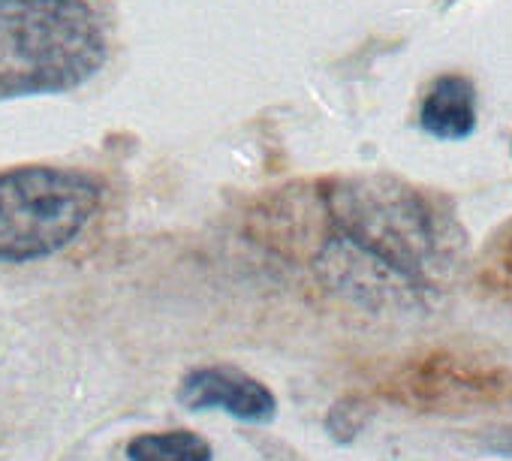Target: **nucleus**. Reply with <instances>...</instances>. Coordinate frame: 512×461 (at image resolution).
Instances as JSON below:
<instances>
[{
	"instance_id": "obj_1",
	"label": "nucleus",
	"mask_w": 512,
	"mask_h": 461,
	"mask_svg": "<svg viewBox=\"0 0 512 461\" xmlns=\"http://www.w3.org/2000/svg\"><path fill=\"white\" fill-rule=\"evenodd\" d=\"M275 254L308 263L335 296L368 308L440 299L467 257L449 196L401 175H332L256 223Z\"/></svg>"
},
{
	"instance_id": "obj_2",
	"label": "nucleus",
	"mask_w": 512,
	"mask_h": 461,
	"mask_svg": "<svg viewBox=\"0 0 512 461\" xmlns=\"http://www.w3.org/2000/svg\"><path fill=\"white\" fill-rule=\"evenodd\" d=\"M109 58L91 0H0V100L67 94Z\"/></svg>"
},
{
	"instance_id": "obj_3",
	"label": "nucleus",
	"mask_w": 512,
	"mask_h": 461,
	"mask_svg": "<svg viewBox=\"0 0 512 461\" xmlns=\"http://www.w3.org/2000/svg\"><path fill=\"white\" fill-rule=\"evenodd\" d=\"M100 205L97 178L58 166L0 172V260L31 263L73 245Z\"/></svg>"
},
{
	"instance_id": "obj_4",
	"label": "nucleus",
	"mask_w": 512,
	"mask_h": 461,
	"mask_svg": "<svg viewBox=\"0 0 512 461\" xmlns=\"http://www.w3.org/2000/svg\"><path fill=\"white\" fill-rule=\"evenodd\" d=\"M374 398L422 416H485L512 407V368L482 350L434 344L392 365Z\"/></svg>"
},
{
	"instance_id": "obj_5",
	"label": "nucleus",
	"mask_w": 512,
	"mask_h": 461,
	"mask_svg": "<svg viewBox=\"0 0 512 461\" xmlns=\"http://www.w3.org/2000/svg\"><path fill=\"white\" fill-rule=\"evenodd\" d=\"M175 398L190 413L223 410L238 422H272L278 416L275 392L256 377L229 365L190 368L181 377Z\"/></svg>"
},
{
	"instance_id": "obj_6",
	"label": "nucleus",
	"mask_w": 512,
	"mask_h": 461,
	"mask_svg": "<svg viewBox=\"0 0 512 461\" xmlns=\"http://www.w3.org/2000/svg\"><path fill=\"white\" fill-rule=\"evenodd\" d=\"M476 121V85L461 73L437 76L419 103V127L434 139H467L476 130Z\"/></svg>"
},
{
	"instance_id": "obj_7",
	"label": "nucleus",
	"mask_w": 512,
	"mask_h": 461,
	"mask_svg": "<svg viewBox=\"0 0 512 461\" xmlns=\"http://www.w3.org/2000/svg\"><path fill=\"white\" fill-rule=\"evenodd\" d=\"M127 461H214L211 443L187 428L148 431L127 443Z\"/></svg>"
},
{
	"instance_id": "obj_8",
	"label": "nucleus",
	"mask_w": 512,
	"mask_h": 461,
	"mask_svg": "<svg viewBox=\"0 0 512 461\" xmlns=\"http://www.w3.org/2000/svg\"><path fill=\"white\" fill-rule=\"evenodd\" d=\"M476 281L488 296L512 302V217L497 223L494 233L479 248Z\"/></svg>"
},
{
	"instance_id": "obj_9",
	"label": "nucleus",
	"mask_w": 512,
	"mask_h": 461,
	"mask_svg": "<svg viewBox=\"0 0 512 461\" xmlns=\"http://www.w3.org/2000/svg\"><path fill=\"white\" fill-rule=\"evenodd\" d=\"M371 416H374V395H344L326 413V434L335 443L350 446L368 428Z\"/></svg>"
}]
</instances>
